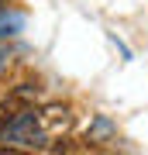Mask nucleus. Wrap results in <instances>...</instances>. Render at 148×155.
Wrapping results in <instances>:
<instances>
[{
    "label": "nucleus",
    "mask_w": 148,
    "mask_h": 155,
    "mask_svg": "<svg viewBox=\"0 0 148 155\" xmlns=\"http://www.w3.org/2000/svg\"><path fill=\"white\" fill-rule=\"evenodd\" d=\"M66 124H69L66 107H45V110L24 107L7 127H0V134L11 145H21V148H45Z\"/></svg>",
    "instance_id": "nucleus-1"
},
{
    "label": "nucleus",
    "mask_w": 148,
    "mask_h": 155,
    "mask_svg": "<svg viewBox=\"0 0 148 155\" xmlns=\"http://www.w3.org/2000/svg\"><path fill=\"white\" fill-rule=\"evenodd\" d=\"M28 97H31V90H17V93H11L7 100H0V127H7V124L28 107V104H24Z\"/></svg>",
    "instance_id": "nucleus-2"
},
{
    "label": "nucleus",
    "mask_w": 148,
    "mask_h": 155,
    "mask_svg": "<svg viewBox=\"0 0 148 155\" xmlns=\"http://www.w3.org/2000/svg\"><path fill=\"white\" fill-rule=\"evenodd\" d=\"M11 28H21V17H17V14H4V11H0V35H11Z\"/></svg>",
    "instance_id": "nucleus-3"
},
{
    "label": "nucleus",
    "mask_w": 148,
    "mask_h": 155,
    "mask_svg": "<svg viewBox=\"0 0 148 155\" xmlns=\"http://www.w3.org/2000/svg\"><path fill=\"white\" fill-rule=\"evenodd\" d=\"M4 62H7V59H4V55H0V69H4Z\"/></svg>",
    "instance_id": "nucleus-4"
}]
</instances>
